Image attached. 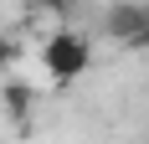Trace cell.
<instances>
[{"mask_svg": "<svg viewBox=\"0 0 149 144\" xmlns=\"http://www.w3.org/2000/svg\"><path fill=\"white\" fill-rule=\"evenodd\" d=\"M41 67H46V77L52 82H77L82 72L93 67V41L82 36V31H52L41 41Z\"/></svg>", "mask_w": 149, "mask_h": 144, "instance_id": "1", "label": "cell"}, {"mask_svg": "<svg viewBox=\"0 0 149 144\" xmlns=\"http://www.w3.org/2000/svg\"><path fill=\"white\" fill-rule=\"evenodd\" d=\"M139 21H144V5L139 0H113L103 10V36H113L118 46H129V36L139 31Z\"/></svg>", "mask_w": 149, "mask_h": 144, "instance_id": "2", "label": "cell"}, {"mask_svg": "<svg viewBox=\"0 0 149 144\" xmlns=\"http://www.w3.org/2000/svg\"><path fill=\"white\" fill-rule=\"evenodd\" d=\"M0 103L10 108V118H26V113H31V103H36V93H31L26 82H5V93H0Z\"/></svg>", "mask_w": 149, "mask_h": 144, "instance_id": "3", "label": "cell"}, {"mask_svg": "<svg viewBox=\"0 0 149 144\" xmlns=\"http://www.w3.org/2000/svg\"><path fill=\"white\" fill-rule=\"evenodd\" d=\"M129 52H149V5H144V21H139V31L129 36Z\"/></svg>", "mask_w": 149, "mask_h": 144, "instance_id": "4", "label": "cell"}, {"mask_svg": "<svg viewBox=\"0 0 149 144\" xmlns=\"http://www.w3.org/2000/svg\"><path fill=\"white\" fill-rule=\"evenodd\" d=\"M144 139H149V124H144Z\"/></svg>", "mask_w": 149, "mask_h": 144, "instance_id": "5", "label": "cell"}, {"mask_svg": "<svg viewBox=\"0 0 149 144\" xmlns=\"http://www.w3.org/2000/svg\"><path fill=\"white\" fill-rule=\"evenodd\" d=\"M26 5H36V0H26Z\"/></svg>", "mask_w": 149, "mask_h": 144, "instance_id": "6", "label": "cell"}]
</instances>
